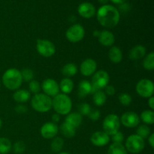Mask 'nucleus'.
I'll use <instances>...</instances> for the list:
<instances>
[{"instance_id": "nucleus-1", "label": "nucleus", "mask_w": 154, "mask_h": 154, "mask_svg": "<svg viewBox=\"0 0 154 154\" xmlns=\"http://www.w3.org/2000/svg\"><path fill=\"white\" fill-rule=\"evenodd\" d=\"M120 14L118 9L111 5L101 6L97 11V20L105 28H114L120 22Z\"/></svg>"}, {"instance_id": "nucleus-2", "label": "nucleus", "mask_w": 154, "mask_h": 154, "mask_svg": "<svg viewBox=\"0 0 154 154\" xmlns=\"http://www.w3.org/2000/svg\"><path fill=\"white\" fill-rule=\"evenodd\" d=\"M2 80L5 87L10 90H18L23 82L20 71L14 68L6 70L3 74Z\"/></svg>"}, {"instance_id": "nucleus-3", "label": "nucleus", "mask_w": 154, "mask_h": 154, "mask_svg": "<svg viewBox=\"0 0 154 154\" xmlns=\"http://www.w3.org/2000/svg\"><path fill=\"white\" fill-rule=\"evenodd\" d=\"M52 108L60 115H67L72 108V99L66 94L59 93L52 99Z\"/></svg>"}, {"instance_id": "nucleus-4", "label": "nucleus", "mask_w": 154, "mask_h": 154, "mask_svg": "<svg viewBox=\"0 0 154 154\" xmlns=\"http://www.w3.org/2000/svg\"><path fill=\"white\" fill-rule=\"evenodd\" d=\"M31 105L38 112H48L52 108V99L45 93H37L32 98Z\"/></svg>"}, {"instance_id": "nucleus-5", "label": "nucleus", "mask_w": 154, "mask_h": 154, "mask_svg": "<svg viewBox=\"0 0 154 154\" xmlns=\"http://www.w3.org/2000/svg\"><path fill=\"white\" fill-rule=\"evenodd\" d=\"M110 78L108 72L105 70H99L93 75L91 84L93 87V94L98 90H102L108 85Z\"/></svg>"}, {"instance_id": "nucleus-6", "label": "nucleus", "mask_w": 154, "mask_h": 154, "mask_svg": "<svg viewBox=\"0 0 154 154\" xmlns=\"http://www.w3.org/2000/svg\"><path fill=\"white\" fill-rule=\"evenodd\" d=\"M103 132L108 134V135H113L117 132L120 127V120L117 115L114 114H110L105 117L104 119L103 123Z\"/></svg>"}, {"instance_id": "nucleus-7", "label": "nucleus", "mask_w": 154, "mask_h": 154, "mask_svg": "<svg viewBox=\"0 0 154 154\" xmlns=\"http://www.w3.org/2000/svg\"><path fill=\"white\" fill-rule=\"evenodd\" d=\"M144 147H145L144 140L136 134L129 135L125 144L126 150L133 154L141 153L144 149Z\"/></svg>"}, {"instance_id": "nucleus-8", "label": "nucleus", "mask_w": 154, "mask_h": 154, "mask_svg": "<svg viewBox=\"0 0 154 154\" xmlns=\"http://www.w3.org/2000/svg\"><path fill=\"white\" fill-rule=\"evenodd\" d=\"M36 50L44 57H51L56 53L55 45L47 39H38L36 42Z\"/></svg>"}, {"instance_id": "nucleus-9", "label": "nucleus", "mask_w": 154, "mask_h": 154, "mask_svg": "<svg viewBox=\"0 0 154 154\" xmlns=\"http://www.w3.org/2000/svg\"><path fill=\"white\" fill-rule=\"evenodd\" d=\"M85 35L84 28L80 24L71 26L66 32V38L72 43H77L82 40Z\"/></svg>"}, {"instance_id": "nucleus-10", "label": "nucleus", "mask_w": 154, "mask_h": 154, "mask_svg": "<svg viewBox=\"0 0 154 154\" xmlns=\"http://www.w3.org/2000/svg\"><path fill=\"white\" fill-rule=\"evenodd\" d=\"M136 92L141 97L150 98L153 96L154 86L153 81L149 79H141L136 84Z\"/></svg>"}, {"instance_id": "nucleus-11", "label": "nucleus", "mask_w": 154, "mask_h": 154, "mask_svg": "<svg viewBox=\"0 0 154 154\" xmlns=\"http://www.w3.org/2000/svg\"><path fill=\"white\" fill-rule=\"evenodd\" d=\"M42 88L44 93L50 97H54L59 94L60 87L59 84L52 78H47L42 84Z\"/></svg>"}, {"instance_id": "nucleus-12", "label": "nucleus", "mask_w": 154, "mask_h": 154, "mask_svg": "<svg viewBox=\"0 0 154 154\" xmlns=\"http://www.w3.org/2000/svg\"><path fill=\"white\" fill-rule=\"evenodd\" d=\"M120 123L126 128H135L140 123V117L133 111H127L122 114L120 119Z\"/></svg>"}, {"instance_id": "nucleus-13", "label": "nucleus", "mask_w": 154, "mask_h": 154, "mask_svg": "<svg viewBox=\"0 0 154 154\" xmlns=\"http://www.w3.org/2000/svg\"><path fill=\"white\" fill-rule=\"evenodd\" d=\"M40 133L45 139H52L58 134V126L55 123L48 122L41 127Z\"/></svg>"}, {"instance_id": "nucleus-14", "label": "nucleus", "mask_w": 154, "mask_h": 154, "mask_svg": "<svg viewBox=\"0 0 154 154\" xmlns=\"http://www.w3.org/2000/svg\"><path fill=\"white\" fill-rule=\"evenodd\" d=\"M97 69V63L94 60L89 58L82 62L80 66V72L84 76L89 77L93 75Z\"/></svg>"}, {"instance_id": "nucleus-15", "label": "nucleus", "mask_w": 154, "mask_h": 154, "mask_svg": "<svg viewBox=\"0 0 154 154\" xmlns=\"http://www.w3.org/2000/svg\"><path fill=\"white\" fill-rule=\"evenodd\" d=\"M90 141L93 145L96 147H104L109 143L110 136L105 132L98 131L91 135Z\"/></svg>"}, {"instance_id": "nucleus-16", "label": "nucleus", "mask_w": 154, "mask_h": 154, "mask_svg": "<svg viewBox=\"0 0 154 154\" xmlns=\"http://www.w3.org/2000/svg\"><path fill=\"white\" fill-rule=\"evenodd\" d=\"M78 11L82 17L89 19L94 16V14H96V8L92 3L86 2L81 3L78 6Z\"/></svg>"}, {"instance_id": "nucleus-17", "label": "nucleus", "mask_w": 154, "mask_h": 154, "mask_svg": "<svg viewBox=\"0 0 154 154\" xmlns=\"http://www.w3.org/2000/svg\"><path fill=\"white\" fill-rule=\"evenodd\" d=\"M99 42L105 47H112L115 42V38L114 34L108 30H103L100 32L99 35L98 36Z\"/></svg>"}, {"instance_id": "nucleus-18", "label": "nucleus", "mask_w": 154, "mask_h": 154, "mask_svg": "<svg viewBox=\"0 0 154 154\" xmlns=\"http://www.w3.org/2000/svg\"><path fill=\"white\" fill-rule=\"evenodd\" d=\"M89 94H93L91 83L87 80L81 81L78 84V96L80 98H84Z\"/></svg>"}, {"instance_id": "nucleus-19", "label": "nucleus", "mask_w": 154, "mask_h": 154, "mask_svg": "<svg viewBox=\"0 0 154 154\" xmlns=\"http://www.w3.org/2000/svg\"><path fill=\"white\" fill-rule=\"evenodd\" d=\"M31 97V93L29 91L24 89H18L15 90L13 95L14 100L17 103H25L28 102Z\"/></svg>"}, {"instance_id": "nucleus-20", "label": "nucleus", "mask_w": 154, "mask_h": 154, "mask_svg": "<svg viewBox=\"0 0 154 154\" xmlns=\"http://www.w3.org/2000/svg\"><path fill=\"white\" fill-rule=\"evenodd\" d=\"M146 55V48L143 45H135L129 51V57L132 60H138Z\"/></svg>"}, {"instance_id": "nucleus-21", "label": "nucleus", "mask_w": 154, "mask_h": 154, "mask_svg": "<svg viewBox=\"0 0 154 154\" xmlns=\"http://www.w3.org/2000/svg\"><path fill=\"white\" fill-rule=\"evenodd\" d=\"M108 57L112 63H119L123 60V53L120 48L113 46L108 51Z\"/></svg>"}, {"instance_id": "nucleus-22", "label": "nucleus", "mask_w": 154, "mask_h": 154, "mask_svg": "<svg viewBox=\"0 0 154 154\" xmlns=\"http://www.w3.org/2000/svg\"><path fill=\"white\" fill-rule=\"evenodd\" d=\"M65 122L69 123L76 129V128L79 127V126L82 123V116L79 113H69V114H67Z\"/></svg>"}, {"instance_id": "nucleus-23", "label": "nucleus", "mask_w": 154, "mask_h": 154, "mask_svg": "<svg viewBox=\"0 0 154 154\" xmlns=\"http://www.w3.org/2000/svg\"><path fill=\"white\" fill-rule=\"evenodd\" d=\"M60 132H61L62 135L66 138H72L76 134V129L69 123L64 122L60 126Z\"/></svg>"}, {"instance_id": "nucleus-24", "label": "nucleus", "mask_w": 154, "mask_h": 154, "mask_svg": "<svg viewBox=\"0 0 154 154\" xmlns=\"http://www.w3.org/2000/svg\"><path fill=\"white\" fill-rule=\"evenodd\" d=\"M59 87H60V90H61L63 93L67 95L73 90L74 83L70 78H65L60 81Z\"/></svg>"}, {"instance_id": "nucleus-25", "label": "nucleus", "mask_w": 154, "mask_h": 154, "mask_svg": "<svg viewBox=\"0 0 154 154\" xmlns=\"http://www.w3.org/2000/svg\"><path fill=\"white\" fill-rule=\"evenodd\" d=\"M61 72L63 75H65V76L69 78L70 77L75 76L78 73V68H77L76 65L75 63H69L65 65L62 68Z\"/></svg>"}, {"instance_id": "nucleus-26", "label": "nucleus", "mask_w": 154, "mask_h": 154, "mask_svg": "<svg viewBox=\"0 0 154 154\" xmlns=\"http://www.w3.org/2000/svg\"><path fill=\"white\" fill-rule=\"evenodd\" d=\"M108 154H128V153L123 144L113 143L108 148Z\"/></svg>"}, {"instance_id": "nucleus-27", "label": "nucleus", "mask_w": 154, "mask_h": 154, "mask_svg": "<svg viewBox=\"0 0 154 154\" xmlns=\"http://www.w3.org/2000/svg\"><path fill=\"white\" fill-rule=\"evenodd\" d=\"M93 102L96 106H102L107 99L106 94L102 90H98L93 93Z\"/></svg>"}, {"instance_id": "nucleus-28", "label": "nucleus", "mask_w": 154, "mask_h": 154, "mask_svg": "<svg viewBox=\"0 0 154 154\" xmlns=\"http://www.w3.org/2000/svg\"><path fill=\"white\" fill-rule=\"evenodd\" d=\"M141 120L146 125H152L154 123V112L153 110H145L141 114Z\"/></svg>"}, {"instance_id": "nucleus-29", "label": "nucleus", "mask_w": 154, "mask_h": 154, "mask_svg": "<svg viewBox=\"0 0 154 154\" xmlns=\"http://www.w3.org/2000/svg\"><path fill=\"white\" fill-rule=\"evenodd\" d=\"M12 148L10 140L7 138H0V154H7Z\"/></svg>"}, {"instance_id": "nucleus-30", "label": "nucleus", "mask_w": 154, "mask_h": 154, "mask_svg": "<svg viewBox=\"0 0 154 154\" xmlns=\"http://www.w3.org/2000/svg\"><path fill=\"white\" fill-rule=\"evenodd\" d=\"M143 66L147 71H153L154 69V53L150 52L143 60Z\"/></svg>"}, {"instance_id": "nucleus-31", "label": "nucleus", "mask_w": 154, "mask_h": 154, "mask_svg": "<svg viewBox=\"0 0 154 154\" xmlns=\"http://www.w3.org/2000/svg\"><path fill=\"white\" fill-rule=\"evenodd\" d=\"M63 146H64V141L63 138L60 137H55L51 142V148L54 152L58 153V152L61 151Z\"/></svg>"}, {"instance_id": "nucleus-32", "label": "nucleus", "mask_w": 154, "mask_h": 154, "mask_svg": "<svg viewBox=\"0 0 154 154\" xmlns=\"http://www.w3.org/2000/svg\"><path fill=\"white\" fill-rule=\"evenodd\" d=\"M138 136L142 138L143 139H145L149 137L150 135V129L148 127V126L146 124L140 125L137 129V134Z\"/></svg>"}, {"instance_id": "nucleus-33", "label": "nucleus", "mask_w": 154, "mask_h": 154, "mask_svg": "<svg viewBox=\"0 0 154 154\" xmlns=\"http://www.w3.org/2000/svg\"><path fill=\"white\" fill-rule=\"evenodd\" d=\"M20 73L23 81H26V82H30L31 81H32L34 73H33V71L32 69L26 68V69H23L22 71H20Z\"/></svg>"}, {"instance_id": "nucleus-34", "label": "nucleus", "mask_w": 154, "mask_h": 154, "mask_svg": "<svg viewBox=\"0 0 154 154\" xmlns=\"http://www.w3.org/2000/svg\"><path fill=\"white\" fill-rule=\"evenodd\" d=\"M119 101H120V104L123 106H128V105H130L132 103V96H130L129 94L128 93H120V96L118 97Z\"/></svg>"}, {"instance_id": "nucleus-35", "label": "nucleus", "mask_w": 154, "mask_h": 154, "mask_svg": "<svg viewBox=\"0 0 154 154\" xmlns=\"http://www.w3.org/2000/svg\"><path fill=\"white\" fill-rule=\"evenodd\" d=\"M78 110H79V114L81 116H88L90 111H92L91 106L87 103H82L78 106Z\"/></svg>"}, {"instance_id": "nucleus-36", "label": "nucleus", "mask_w": 154, "mask_h": 154, "mask_svg": "<svg viewBox=\"0 0 154 154\" xmlns=\"http://www.w3.org/2000/svg\"><path fill=\"white\" fill-rule=\"evenodd\" d=\"M29 88L30 92L34 93V94L39 93L41 90L40 83L38 81H35V80H32V81H30L29 84Z\"/></svg>"}, {"instance_id": "nucleus-37", "label": "nucleus", "mask_w": 154, "mask_h": 154, "mask_svg": "<svg viewBox=\"0 0 154 154\" xmlns=\"http://www.w3.org/2000/svg\"><path fill=\"white\" fill-rule=\"evenodd\" d=\"M13 150L15 153L20 154L24 152L26 149V145L23 141H17L13 145Z\"/></svg>"}, {"instance_id": "nucleus-38", "label": "nucleus", "mask_w": 154, "mask_h": 154, "mask_svg": "<svg viewBox=\"0 0 154 154\" xmlns=\"http://www.w3.org/2000/svg\"><path fill=\"white\" fill-rule=\"evenodd\" d=\"M112 138V141H114V143H120V144H122V142L124 140V135L121 132L118 131L117 132H116L115 134H114L113 135H111Z\"/></svg>"}, {"instance_id": "nucleus-39", "label": "nucleus", "mask_w": 154, "mask_h": 154, "mask_svg": "<svg viewBox=\"0 0 154 154\" xmlns=\"http://www.w3.org/2000/svg\"><path fill=\"white\" fill-rule=\"evenodd\" d=\"M100 114H101L100 111H99V110L96 109L90 111L88 117H90V119L92 120V121H97V120L99 119V117H100Z\"/></svg>"}, {"instance_id": "nucleus-40", "label": "nucleus", "mask_w": 154, "mask_h": 154, "mask_svg": "<svg viewBox=\"0 0 154 154\" xmlns=\"http://www.w3.org/2000/svg\"><path fill=\"white\" fill-rule=\"evenodd\" d=\"M116 93V90H115V88H114V87H113V86L111 85H108L105 87V93L106 95H108V96H114V94H115Z\"/></svg>"}, {"instance_id": "nucleus-41", "label": "nucleus", "mask_w": 154, "mask_h": 154, "mask_svg": "<svg viewBox=\"0 0 154 154\" xmlns=\"http://www.w3.org/2000/svg\"><path fill=\"white\" fill-rule=\"evenodd\" d=\"M15 111L18 113V114H24L27 111V108L25 105H18L17 106L15 107Z\"/></svg>"}, {"instance_id": "nucleus-42", "label": "nucleus", "mask_w": 154, "mask_h": 154, "mask_svg": "<svg viewBox=\"0 0 154 154\" xmlns=\"http://www.w3.org/2000/svg\"><path fill=\"white\" fill-rule=\"evenodd\" d=\"M148 143L152 148L154 147V134L152 133L148 137Z\"/></svg>"}, {"instance_id": "nucleus-43", "label": "nucleus", "mask_w": 154, "mask_h": 154, "mask_svg": "<svg viewBox=\"0 0 154 154\" xmlns=\"http://www.w3.org/2000/svg\"><path fill=\"white\" fill-rule=\"evenodd\" d=\"M148 105L151 110L154 109V98L153 96H151V97L148 98Z\"/></svg>"}, {"instance_id": "nucleus-44", "label": "nucleus", "mask_w": 154, "mask_h": 154, "mask_svg": "<svg viewBox=\"0 0 154 154\" xmlns=\"http://www.w3.org/2000/svg\"><path fill=\"white\" fill-rule=\"evenodd\" d=\"M60 114H58L57 113H55L52 115V120H53V123H57V122L60 121Z\"/></svg>"}, {"instance_id": "nucleus-45", "label": "nucleus", "mask_w": 154, "mask_h": 154, "mask_svg": "<svg viewBox=\"0 0 154 154\" xmlns=\"http://www.w3.org/2000/svg\"><path fill=\"white\" fill-rule=\"evenodd\" d=\"M111 2H112L113 3H114V4H123V3H124L126 1V0H111Z\"/></svg>"}, {"instance_id": "nucleus-46", "label": "nucleus", "mask_w": 154, "mask_h": 154, "mask_svg": "<svg viewBox=\"0 0 154 154\" xmlns=\"http://www.w3.org/2000/svg\"><path fill=\"white\" fill-rule=\"evenodd\" d=\"M99 33H100V32L98 31V30H96V31L93 32V35L96 36V37L98 38V36L99 35Z\"/></svg>"}, {"instance_id": "nucleus-47", "label": "nucleus", "mask_w": 154, "mask_h": 154, "mask_svg": "<svg viewBox=\"0 0 154 154\" xmlns=\"http://www.w3.org/2000/svg\"><path fill=\"white\" fill-rule=\"evenodd\" d=\"M108 1V0H99V2L102 3V4H105V3H106Z\"/></svg>"}, {"instance_id": "nucleus-48", "label": "nucleus", "mask_w": 154, "mask_h": 154, "mask_svg": "<svg viewBox=\"0 0 154 154\" xmlns=\"http://www.w3.org/2000/svg\"><path fill=\"white\" fill-rule=\"evenodd\" d=\"M2 126V121L1 118H0V129H1Z\"/></svg>"}, {"instance_id": "nucleus-49", "label": "nucleus", "mask_w": 154, "mask_h": 154, "mask_svg": "<svg viewBox=\"0 0 154 154\" xmlns=\"http://www.w3.org/2000/svg\"><path fill=\"white\" fill-rule=\"evenodd\" d=\"M59 154H70V153H67V152H62V153H60Z\"/></svg>"}, {"instance_id": "nucleus-50", "label": "nucleus", "mask_w": 154, "mask_h": 154, "mask_svg": "<svg viewBox=\"0 0 154 154\" xmlns=\"http://www.w3.org/2000/svg\"><path fill=\"white\" fill-rule=\"evenodd\" d=\"M0 86H1V81H0Z\"/></svg>"}]
</instances>
